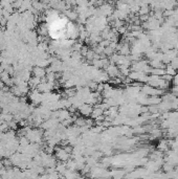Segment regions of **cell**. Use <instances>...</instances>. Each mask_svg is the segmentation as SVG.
<instances>
[{
	"label": "cell",
	"instance_id": "cell-1",
	"mask_svg": "<svg viewBox=\"0 0 178 179\" xmlns=\"http://www.w3.org/2000/svg\"><path fill=\"white\" fill-rule=\"evenodd\" d=\"M106 72L111 78H116V77L120 76V69L117 66H115L113 63H111V64H108L106 66Z\"/></svg>",
	"mask_w": 178,
	"mask_h": 179
},
{
	"label": "cell",
	"instance_id": "cell-2",
	"mask_svg": "<svg viewBox=\"0 0 178 179\" xmlns=\"http://www.w3.org/2000/svg\"><path fill=\"white\" fill-rule=\"evenodd\" d=\"M55 157L61 161H66L68 160V158L70 157L69 153H68L64 148H58V149L55 150Z\"/></svg>",
	"mask_w": 178,
	"mask_h": 179
},
{
	"label": "cell",
	"instance_id": "cell-3",
	"mask_svg": "<svg viewBox=\"0 0 178 179\" xmlns=\"http://www.w3.org/2000/svg\"><path fill=\"white\" fill-rule=\"evenodd\" d=\"M79 110H80V113L84 116H89L92 112L93 108L91 107L90 104H82L81 106L79 107Z\"/></svg>",
	"mask_w": 178,
	"mask_h": 179
},
{
	"label": "cell",
	"instance_id": "cell-4",
	"mask_svg": "<svg viewBox=\"0 0 178 179\" xmlns=\"http://www.w3.org/2000/svg\"><path fill=\"white\" fill-rule=\"evenodd\" d=\"M32 74H34L35 77H38V78L42 79L46 76V70H45L43 67L36 66V67H34V69H32Z\"/></svg>",
	"mask_w": 178,
	"mask_h": 179
},
{
	"label": "cell",
	"instance_id": "cell-5",
	"mask_svg": "<svg viewBox=\"0 0 178 179\" xmlns=\"http://www.w3.org/2000/svg\"><path fill=\"white\" fill-rule=\"evenodd\" d=\"M41 83V79L38 78V77H34V78H30V80L27 81V84H28V87L30 89H37L38 85Z\"/></svg>",
	"mask_w": 178,
	"mask_h": 179
},
{
	"label": "cell",
	"instance_id": "cell-6",
	"mask_svg": "<svg viewBox=\"0 0 178 179\" xmlns=\"http://www.w3.org/2000/svg\"><path fill=\"white\" fill-rule=\"evenodd\" d=\"M150 65L152 68H166V64L162 61L157 59H152L150 62Z\"/></svg>",
	"mask_w": 178,
	"mask_h": 179
},
{
	"label": "cell",
	"instance_id": "cell-7",
	"mask_svg": "<svg viewBox=\"0 0 178 179\" xmlns=\"http://www.w3.org/2000/svg\"><path fill=\"white\" fill-rule=\"evenodd\" d=\"M70 117V112L66 109H62V110H59L58 114V119L59 121H65Z\"/></svg>",
	"mask_w": 178,
	"mask_h": 179
},
{
	"label": "cell",
	"instance_id": "cell-8",
	"mask_svg": "<svg viewBox=\"0 0 178 179\" xmlns=\"http://www.w3.org/2000/svg\"><path fill=\"white\" fill-rule=\"evenodd\" d=\"M103 114H104V110H103L102 108H99V106H97V107L93 108V110H92V112H91L90 116L92 117L93 119H95L97 117L101 116V115H103Z\"/></svg>",
	"mask_w": 178,
	"mask_h": 179
},
{
	"label": "cell",
	"instance_id": "cell-9",
	"mask_svg": "<svg viewBox=\"0 0 178 179\" xmlns=\"http://www.w3.org/2000/svg\"><path fill=\"white\" fill-rule=\"evenodd\" d=\"M150 74H154V76H158V77H161L166 74L164 71V68H151L150 69Z\"/></svg>",
	"mask_w": 178,
	"mask_h": 179
},
{
	"label": "cell",
	"instance_id": "cell-10",
	"mask_svg": "<svg viewBox=\"0 0 178 179\" xmlns=\"http://www.w3.org/2000/svg\"><path fill=\"white\" fill-rule=\"evenodd\" d=\"M164 71H166V74H170V76L174 77L176 74V69L174 68V67H172L170 64H168L166 66V68H164Z\"/></svg>",
	"mask_w": 178,
	"mask_h": 179
},
{
	"label": "cell",
	"instance_id": "cell-11",
	"mask_svg": "<svg viewBox=\"0 0 178 179\" xmlns=\"http://www.w3.org/2000/svg\"><path fill=\"white\" fill-rule=\"evenodd\" d=\"M139 15H149V13H150V7L148 6V4H145V5H141V7H139Z\"/></svg>",
	"mask_w": 178,
	"mask_h": 179
},
{
	"label": "cell",
	"instance_id": "cell-12",
	"mask_svg": "<svg viewBox=\"0 0 178 179\" xmlns=\"http://www.w3.org/2000/svg\"><path fill=\"white\" fill-rule=\"evenodd\" d=\"M38 32H39V35L40 36H46L47 35V25L46 24H41L39 27V30H38Z\"/></svg>",
	"mask_w": 178,
	"mask_h": 179
},
{
	"label": "cell",
	"instance_id": "cell-13",
	"mask_svg": "<svg viewBox=\"0 0 178 179\" xmlns=\"http://www.w3.org/2000/svg\"><path fill=\"white\" fill-rule=\"evenodd\" d=\"M67 15L68 17H69V19H71V20H76V18H78V14H76V12H70L68 11L67 12Z\"/></svg>",
	"mask_w": 178,
	"mask_h": 179
},
{
	"label": "cell",
	"instance_id": "cell-14",
	"mask_svg": "<svg viewBox=\"0 0 178 179\" xmlns=\"http://www.w3.org/2000/svg\"><path fill=\"white\" fill-rule=\"evenodd\" d=\"M172 82L174 83V85L175 86H178V74H176L175 76H174L173 80H172Z\"/></svg>",
	"mask_w": 178,
	"mask_h": 179
},
{
	"label": "cell",
	"instance_id": "cell-15",
	"mask_svg": "<svg viewBox=\"0 0 178 179\" xmlns=\"http://www.w3.org/2000/svg\"><path fill=\"white\" fill-rule=\"evenodd\" d=\"M2 123H4V121H3L2 117H1V115H0V125L2 124Z\"/></svg>",
	"mask_w": 178,
	"mask_h": 179
}]
</instances>
